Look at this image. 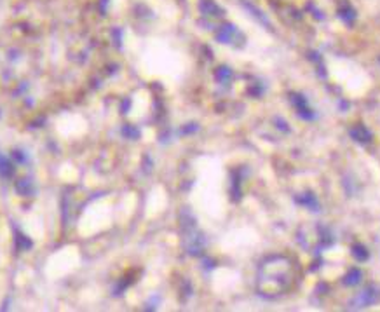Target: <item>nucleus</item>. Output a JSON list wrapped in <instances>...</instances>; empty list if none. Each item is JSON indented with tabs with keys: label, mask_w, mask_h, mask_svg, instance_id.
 Segmentation results:
<instances>
[{
	"label": "nucleus",
	"mask_w": 380,
	"mask_h": 312,
	"mask_svg": "<svg viewBox=\"0 0 380 312\" xmlns=\"http://www.w3.org/2000/svg\"><path fill=\"white\" fill-rule=\"evenodd\" d=\"M297 281L295 262L284 255H274L262 262L258 269V290L267 296L286 293Z\"/></svg>",
	"instance_id": "obj_1"
},
{
	"label": "nucleus",
	"mask_w": 380,
	"mask_h": 312,
	"mask_svg": "<svg viewBox=\"0 0 380 312\" xmlns=\"http://www.w3.org/2000/svg\"><path fill=\"white\" fill-rule=\"evenodd\" d=\"M380 302V286L377 284H368L363 291H359L358 296L350 300V307H358V309H363V307H370V305L377 304Z\"/></svg>",
	"instance_id": "obj_2"
},
{
	"label": "nucleus",
	"mask_w": 380,
	"mask_h": 312,
	"mask_svg": "<svg viewBox=\"0 0 380 312\" xmlns=\"http://www.w3.org/2000/svg\"><path fill=\"white\" fill-rule=\"evenodd\" d=\"M291 101H293V107L297 108V114H298L302 119L305 120H312L314 119V112H312L311 105L307 103V99H305V96H302V94H291Z\"/></svg>",
	"instance_id": "obj_3"
},
{
	"label": "nucleus",
	"mask_w": 380,
	"mask_h": 312,
	"mask_svg": "<svg viewBox=\"0 0 380 312\" xmlns=\"http://www.w3.org/2000/svg\"><path fill=\"white\" fill-rule=\"evenodd\" d=\"M349 133H350V136L354 138L356 141H359V143H370L373 138L372 133H370L363 124H356L354 128H350Z\"/></svg>",
	"instance_id": "obj_4"
},
{
	"label": "nucleus",
	"mask_w": 380,
	"mask_h": 312,
	"mask_svg": "<svg viewBox=\"0 0 380 312\" xmlns=\"http://www.w3.org/2000/svg\"><path fill=\"white\" fill-rule=\"evenodd\" d=\"M297 201L300 202V204H303L305 208H309V210H314V211H317L319 210V202H317V199H316V196L314 194H303L302 197H297Z\"/></svg>",
	"instance_id": "obj_5"
},
{
	"label": "nucleus",
	"mask_w": 380,
	"mask_h": 312,
	"mask_svg": "<svg viewBox=\"0 0 380 312\" xmlns=\"http://www.w3.org/2000/svg\"><path fill=\"white\" fill-rule=\"evenodd\" d=\"M361 279H363V270L352 269V270H349V274L344 278V284H346V286H356V284L361 282Z\"/></svg>",
	"instance_id": "obj_6"
},
{
	"label": "nucleus",
	"mask_w": 380,
	"mask_h": 312,
	"mask_svg": "<svg viewBox=\"0 0 380 312\" xmlns=\"http://www.w3.org/2000/svg\"><path fill=\"white\" fill-rule=\"evenodd\" d=\"M352 257H354L358 262H366L368 258H370V251L364 248L363 244H354V246H352Z\"/></svg>",
	"instance_id": "obj_7"
},
{
	"label": "nucleus",
	"mask_w": 380,
	"mask_h": 312,
	"mask_svg": "<svg viewBox=\"0 0 380 312\" xmlns=\"http://www.w3.org/2000/svg\"><path fill=\"white\" fill-rule=\"evenodd\" d=\"M338 16L344 19L346 23H352L354 21V17H356V14H354V9L350 7V5H344V7H340L338 9Z\"/></svg>",
	"instance_id": "obj_8"
}]
</instances>
